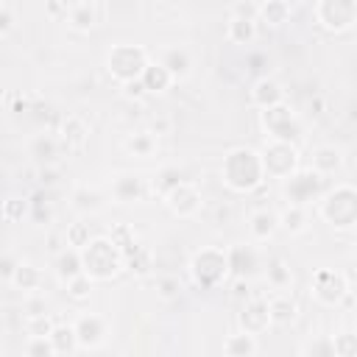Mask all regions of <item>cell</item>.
<instances>
[{
  "instance_id": "cell-25",
  "label": "cell",
  "mask_w": 357,
  "mask_h": 357,
  "mask_svg": "<svg viewBox=\"0 0 357 357\" xmlns=\"http://www.w3.org/2000/svg\"><path fill=\"white\" fill-rule=\"evenodd\" d=\"M156 148H159V137L153 131H148V128L134 131V134H128L123 139V151L128 156H134V159H151L156 153Z\"/></svg>"
},
{
  "instance_id": "cell-7",
  "label": "cell",
  "mask_w": 357,
  "mask_h": 357,
  "mask_svg": "<svg viewBox=\"0 0 357 357\" xmlns=\"http://www.w3.org/2000/svg\"><path fill=\"white\" fill-rule=\"evenodd\" d=\"M262 165H265V178L284 181L301 167V153L296 142L284 139H265L262 145Z\"/></svg>"
},
{
  "instance_id": "cell-1",
  "label": "cell",
  "mask_w": 357,
  "mask_h": 357,
  "mask_svg": "<svg viewBox=\"0 0 357 357\" xmlns=\"http://www.w3.org/2000/svg\"><path fill=\"white\" fill-rule=\"evenodd\" d=\"M220 181L229 192L234 195H248L262 187L265 181V165H262V151L251 145H237L226 151L220 162Z\"/></svg>"
},
{
  "instance_id": "cell-9",
  "label": "cell",
  "mask_w": 357,
  "mask_h": 357,
  "mask_svg": "<svg viewBox=\"0 0 357 357\" xmlns=\"http://www.w3.org/2000/svg\"><path fill=\"white\" fill-rule=\"evenodd\" d=\"M312 17L326 33H346L357 25V0H315Z\"/></svg>"
},
{
  "instance_id": "cell-50",
  "label": "cell",
  "mask_w": 357,
  "mask_h": 357,
  "mask_svg": "<svg viewBox=\"0 0 357 357\" xmlns=\"http://www.w3.org/2000/svg\"><path fill=\"white\" fill-rule=\"evenodd\" d=\"M170 117H165V114H156V117H151V123H148V131H153L156 137H165V134H170Z\"/></svg>"
},
{
  "instance_id": "cell-54",
  "label": "cell",
  "mask_w": 357,
  "mask_h": 357,
  "mask_svg": "<svg viewBox=\"0 0 357 357\" xmlns=\"http://www.w3.org/2000/svg\"><path fill=\"white\" fill-rule=\"evenodd\" d=\"M47 11H50V14H59V11H61V6H59L56 0H50V6H47Z\"/></svg>"
},
{
  "instance_id": "cell-4",
  "label": "cell",
  "mask_w": 357,
  "mask_h": 357,
  "mask_svg": "<svg viewBox=\"0 0 357 357\" xmlns=\"http://www.w3.org/2000/svg\"><path fill=\"white\" fill-rule=\"evenodd\" d=\"M187 268H190L192 284L201 287V290H215V287H220L231 276L229 251L226 248H218V245H206V248L195 251Z\"/></svg>"
},
{
  "instance_id": "cell-5",
  "label": "cell",
  "mask_w": 357,
  "mask_h": 357,
  "mask_svg": "<svg viewBox=\"0 0 357 357\" xmlns=\"http://www.w3.org/2000/svg\"><path fill=\"white\" fill-rule=\"evenodd\" d=\"M148 64H151V53L142 45L120 42V45H112L106 53V73L112 75L114 84H128L142 78Z\"/></svg>"
},
{
  "instance_id": "cell-29",
  "label": "cell",
  "mask_w": 357,
  "mask_h": 357,
  "mask_svg": "<svg viewBox=\"0 0 357 357\" xmlns=\"http://www.w3.org/2000/svg\"><path fill=\"white\" fill-rule=\"evenodd\" d=\"M142 84H145V92L148 95H162V92H167L173 84H176V78L167 73V67L156 59H151V64L145 67V73H142Z\"/></svg>"
},
{
  "instance_id": "cell-47",
  "label": "cell",
  "mask_w": 357,
  "mask_h": 357,
  "mask_svg": "<svg viewBox=\"0 0 357 357\" xmlns=\"http://www.w3.org/2000/svg\"><path fill=\"white\" fill-rule=\"evenodd\" d=\"M31 215H33V220H42V223H50V201H47V195L45 192H36L33 198H31Z\"/></svg>"
},
{
  "instance_id": "cell-19",
  "label": "cell",
  "mask_w": 357,
  "mask_h": 357,
  "mask_svg": "<svg viewBox=\"0 0 357 357\" xmlns=\"http://www.w3.org/2000/svg\"><path fill=\"white\" fill-rule=\"evenodd\" d=\"M346 159H343V151L337 145H318L312 148V156H310V167L318 170L324 178H332L343 170Z\"/></svg>"
},
{
  "instance_id": "cell-30",
  "label": "cell",
  "mask_w": 357,
  "mask_h": 357,
  "mask_svg": "<svg viewBox=\"0 0 357 357\" xmlns=\"http://www.w3.org/2000/svg\"><path fill=\"white\" fill-rule=\"evenodd\" d=\"M265 282L273 293H284L293 287V271L290 265L282 259V257H273L268 265H265Z\"/></svg>"
},
{
  "instance_id": "cell-27",
  "label": "cell",
  "mask_w": 357,
  "mask_h": 357,
  "mask_svg": "<svg viewBox=\"0 0 357 357\" xmlns=\"http://www.w3.org/2000/svg\"><path fill=\"white\" fill-rule=\"evenodd\" d=\"M42 282H45L42 268H36V265L28 262V259H20V265H17V271H14V276H11L8 284H14L22 296H28V293L42 290Z\"/></svg>"
},
{
  "instance_id": "cell-18",
  "label": "cell",
  "mask_w": 357,
  "mask_h": 357,
  "mask_svg": "<svg viewBox=\"0 0 357 357\" xmlns=\"http://www.w3.org/2000/svg\"><path fill=\"white\" fill-rule=\"evenodd\" d=\"M279 231V212L276 209H268V206H259L248 215V240L251 243H268L273 234Z\"/></svg>"
},
{
  "instance_id": "cell-11",
  "label": "cell",
  "mask_w": 357,
  "mask_h": 357,
  "mask_svg": "<svg viewBox=\"0 0 357 357\" xmlns=\"http://www.w3.org/2000/svg\"><path fill=\"white\" fill-rule=\"evenodd\" d=\"M165 206L176 215V218H181V220H190V218H195L198 212H201V206H204V198H201V190L190 181V178H184L181 184H176L165 198Z\"/></svg>"
},
{
  "instance_id": "cell-53",
  "label": "cell",
  "mask_w": 357,
  "mask_h": 357,
  "mask_svg": "<svg viewBox=\"0 0 357 357\" xmlns=\"http://www.w3.org/2000/svg\"><path fill=\"white\" fill-rule=\"evenodd\" d=\"M231 14H240V17H257V6H251V3L245 0V3H237V6L231 8Z\"/></svg>"
},
{
  "instance_id": "cell-17",
  "label": "cell",
  "mask_w": 357,
  "mask_h": 357,
  "mask_svg": "<svg viewBox=\"0 0 357 357\" xmlns=\"http://www.w3.org/2000/svg\"><path fill=\"white\" fill-rule=\"evenodd\" d=\"M59 139H61V148L67 153H84V148L89 142V126L84 123V117L67 114L59 126Z\"/></svg>"
},
{
  "instance_id": "cell-43",
  "label": "cell",
  "mask_w": 357,
  "mask_h": 357,
  "mask_svg": "<svg viewBox=\"0 0 357 357\" xmlns=\"http://www.w3.org/2000/svg\"><path fill=\"white\" fill-rule=\"evenodd\" d=\"M45 312H50V307H47V298L39 290L22 296V318H33V315H45Z\"/></svg>"
},
{
  "instance_id": "cell-48",
  "label": "cell",
  "mask_w": 357,
  "mask_h": 357,
  "mask_svg": "<svg viewBox=\"0 0 357 357\" xmlns=\"http://www.w3.org/2000/svg\"><path fill=\"white\" fill-rule=\"evenodd\" d=\"M120 92H123V98H128V100H139V98H145V95H148V92H145L142 78L128 81V84H120Z\"/></svg>"
},
{
  "instance_id": "cell-14",
  "label": "cell",
  "mask_w": 357,
  "mask_h": 357,
  "mask_svg": "<svg viewBox=\"0 0 357 357\" xmlns=\"http://www.w3.org/2000/svg\"><path fill=\"white\" fill-rule=\"evenodd\" d=\"M112 198L117 204H137L142 198L151 195V181L139 173H120L114 181H112Z\"/></svg>"
},
{
  "instance_id": "cell-41",
  "label": "cell",
  "mask_w": 357,
  "mask_h": 357,
  "mask_svg": "<svg viewBox=\"0 0 357 357\" xmlns=\"http://www.w3.org/2000/svg\"><path fill=\"white\" fill-rule=\"evenodd\" d=\"M298 354H312V357H335V343L332 335H318L315 340H310L307 346L298 349Z\"/></svg>"
},
{
  "instance_id": "cell-52",
  "label": "cell",
  "mask_w": 357,
  "mask_h": 357,
  "mask_svg": "<svg viewBox=\"0 0 357 357\" xmlns=\"http://www.w3.org/2000/svg\"><path fill=\"white\" fill-rule=\"evenodd\" d=\"M231 296H234L237 301H245V298L251 296V290H248V279L234 276V290H231Z\"/></svg>"
},
{
  "instance_id": "cell-39",
  "label": "cell",
  "mask_w": 357,
  "mask_h": 357,
  "mask_svg": "<svg viewBox=\"0 0 357 357\" xmlns=\"http://www.w3.org/2000/svg\"><path fill=\"white\" fill-rule=\"evenodd\" d=\"M31 212V201L28 198H17V195H8L3 201V220L6 223H20L22 215Z\"/></svg>"
},
{
  "instance_id": "cell-20",
  "label": "cell",
  "mask_w": 357,
  "mask_h": 357,
  "mask_svg": "<svg viewBox=\"0 0 357 357\" xmlns=\"http://www.w3.org/2000/svg\"><path fill=\"white\" fill-rule=\"evenodd\" d=\"M310 229V206H301V204H284L279 209V231L290 234V237H298Z\"/></svg>"
},
{
  "instance_id": "cell-33",
  "label": "cell",
  "mask_w": 357,
  "mask_h": 357,
  "mask_svg": "<svg viewBox=\"0 0 357 357\" xmlns=\"http://www.w3.org/2000/svg\"><path fill=\"white\" fill-rule=\"evenodd\" d=\"M187 176L176 167V165H165L153 178H151V195H159V198H165L176 184H181Z\"/></svg>"
},
{
  "instance_id": "cell-49",
  "label": "cell",
  "mask_w": 357,
  "mask_h": 357,
  "mask_svg": "<svg viewBox=\"0 0 357 357\" xmlns=\"http://www.w3.org/2000/svg\"><path fill=\"white\" fill-rule=\"evenodd\" d=\"M17 265H20V259H17L11 251H6V254H3V259H0V276H3L6 282H11V276H14Z\"/></svg>"
},
{
  "instance_id": "cell-38",
  "label": "cell",
  "mask_w": 357,
  "mask_h": 357,
  "mask_svg": "<svg viewBox=\"0 0 357 357\" xmlns=\"http://www.w3.org/2000/svg\"><path fill=\"white\" fill-rule=\"evenodd\" d=\"M92 237H95V234H92L89 223H86V220H75V223H70V226H67V231H64V245L84 248V245H89V240H92Z\"/></svg>"
},
{
  "instance_id": "cell-40",
  "label": "cell",
  "mask_w": 357,
  "mask_h": 357,
  "mask_svg": "<svg viewBox=\"0 0 357 357\" xmlns=\"http://www.w3.org/2000/svg\"><path fill=\"white\" fill-rule=\"evenodd\" d=\"M126 268L137 276H148L151 273V251L145 245H137L128 257H126Z\"/></svg>"
},
{
  "instance_id": "cell-44",
  "label": "cell",
  "mask_w": 357,
  "mask_h": 357,
  "mask_svg": "<svg viewBox=\"0 0 357 357\" xmlns=\"http://www.w3.org/2000/svg\"><path fill=\"white\" fill-rule=\"evenodd\" d=\"M22 354H28V357H53L56 346H53L50 337H28L25 346H22Z\"/></svg>"
},
{
  "instance_id": "cell-37",
  "label": "cell",
  "mask_w": 357,
  "mask_h": 357,
  "mask_svg": "<svg viewBox=\"0 0 357 357\" xmlns=\"http://www.w3.org/2000/svg\"><path fill=\"white\" fill-rule=\"evenodd\" d=\"M22 329L28 337H50L56 329V318L50 312L45 315H33V318H22Z\"/></svg>"
},
{
  "instance_id": "cell-10",
  "label": "cell",
  "mask_w": 357,
  "mask_h": 357,
  "mask_svg": "<svg viewBox=\"0 0 357 357\" xmlns=\"http://www.w3.org/2000/svg\"><path fill=\"white\" fill-rule=\"evenodd\" d=\"M310 296L321 307H340L349 296V276L335 268H318L310 276Z\"/></svg>"
},
{
  "instance_id": "cell-24",
  "label": "cell",
  "mask_w": 357,
  "mask_h": 357,
  "mask_svg": "<svg viewBox=\"0 0 357 357\" xmlns=\"http://www.w3.org/2000/svg\"><path fill=\"white\" fill-rule=\"evenodd\" d=\"M159 61L167 67V73L176 78V84L184 81L192 73V56H190L187 47H165L159 53Z\"/></svg>"
},
{
  "instance_id": "cell-16",
  "label": "cell",
  "mask_w": 357,
  "mask_h": 357,
  "mask_svg": "<svg viewBox=\"0 0 357 357\" xmlns=\"http://www.w3.org/2000/svg\"><path fill=\"white\" fill-rule=\"evenodd\" d=\"M248 100H251L254 109L262 112V109H271V106L284 103V100H287V92H284V86H282L276 78L262 75V78H257V81L251 84V89H248Z\"/></svg>"
},
{
  "instance_id": "cell-23",
  "label": "cell",
  "mask_w": 357,
  "mask_h": 357,
  "mask_svg": "<svg viewBox=\"0 0 357 357\" xmlns=\"http://www.w3.org/2000/svg\"><path fill=\"white\" fill-rule=\"evenodd\" d=\"M268 310H271L273 326H290V324H296V318H298V304H296V298L290 296V290L273 293V296L268 298Z\"/></svg>"
},
{
  "instance_id": "cell-34",
  "label": "cell",
  "mask_w": 357,
  "mask_h": 357,
  "mask_svg": "<svg viewBox=\"0 0 357 357\" xmlns=\"http://www.w3.org/2000/svg\"><path fill=\"white\" fill-rule=\"evenodd\" d=\"M50 340L56 346V354H75V351H81L78 349V335H75L73 324H56Z\"/></svg>"
},
{
  "instance_id": "cell-13",
  "label": "cell",
  "mask_w": 357,
  "mask_h": 357,
  "mask_svg": "<svg viewBox=\"0 0 357 357\" xmlns=\"http://www.w3.org/2000/svg\"><path fill=\"white\" fill-rule=\"evenodd\" d=\"M75 335H78V349L81 351H95L106 343V335H109V324L103 315L98 312H81L75 321Z\"/></svg>"
},
{
  "instance_id": "cell-15",
  "label": "cell",
  "mask_w": 357,
  "mask_h": 357,
  "mask_svg": "<svg viewBox=\"0 0 357 357\" xmlns=\"http://www.w3.org/2000/svg\"><path fill=\"white\" fill-rule=\"evenodd\" d=\"M229 251V268H231V276H240V279H251L257 271H259V248L257 243H234L226 248Z\"/></svg>"
},
{
  "instance_id": "cell-45",
  "label": "cell",
  "mask_w": 357,
  "mask_h": 357,
  "mask_svg": "<svg viewBox=\"0 0 357 357\" xmlns=\"http://www.w3.org/2000/svg\"><path fill=\"white\" fill-rule=\"evenodd\" d=\"M332 343H335V357H357V335L340 332L332 335Z\"/></svg>"
},
{
  "instance_id": "cell-12",
  "label": "cell",
  "mask_w": 357,
  "mask_h": 357,
  "mask_svg": "<svg viewBox=\"0 0 357 357\" xmlns=\"http://www.w3.org/2000/svg\"><path fill=\"white\" fill-rule=\"evenodd\" d=\"M237 324L243 332H251V335H265L273 321H271V310H268V298L262 296H248L237 312Z\"/></svg>"
},
{
  "instance_id": "cell-35",
  "label": "cell",
  "mask_w": 357,
  "mask_h": 357,
  "mask_svg": "<svg viewBox=\"0 0 357 357\" xmlns=\"http://www.w3.org/2000/svg\"><path fill=\"white\" fill-rule=\"evenodd\" d=\"M73 206H75L78 212H98V209L103 206V195H100L98 190L81 184V187L73 190Z\"/></svg>"
},
{
  "instance_id": "cell-46",
  "label": "cell",
  "mask_w": 357,
  "mask_h": 357,
  "mask_svg": "<svg viewBox=\"0 0 357 357\" xmlns=\"http://www.w3.org/2000/svg\"><path fill=\"white\" fill-rule=\"evenodd\" d=\"M178 293H181V282H178V276H159L156 279V296L159 298H165V301H173V298H178Z\"/></svg>"
},
{
  "instance_id": "cell-55",
  "label": "cell",
  "mask_w": 357,
  "mask_h": 357,
  "mask_svg": "<svg viewBox=\"0 0 357 357\" xmlns=\"http://www.w3.org/2000/svg\"><path fill=\"white\" fill-rule=\"evenodd\" d=\"M354 259H357V254H354Z\"/></svg>"
},
{
  "instance_id": "cell-42",
  "label": "cell",
  "mask_w": 357,
  "mask_h": 357,
  "mask_svg": "<svg viewBox=\"0 0 357 357\" xmlns=\"http://www.w3.org/2000/svg\"><path fill=\"white\" fill-rule=\"evenodd\" d=\"M109 237L123 248V254H126V257L139 245V243H137V237H134V231H131V226H126V223H117V226L109 231Z\"/></svg>"
},
{
  "instance_id": "cell-36",
  "label": "cell",
  "mask_w": 357,
  "mask_h": 357,
  "mask_svg": "<svg viewBox=\"0 0 357 357\" xmlns=\"http://www.w3.org/2000/svg\"><path fill=\"white\" fill-rule=\"evenodd\" d=\"M92 287H95V279L84 271V273H78V276H73L67 284H64V293H67V298H73V301H89V296H92Z\"/></svg>"
},
{
  "instance_id": "cell-3",
  "label": "cell",
  "mask_w": 357,
  "mask_h": 357,
  "mask_svg": "<svg viewBox=\"0 0 357 357\" xmlns=\"http://www.w3.org/2000/svg\"><path fill=\"white\" fill-rule=\"evenodd\" d=\"M81 257H84V271L95 282H112L126 268V254L109 234L92 237L89 245L81 248Z\"/></svg>"
},
{
  "instance_id": "cell-8",
  "label": "cell",
  "mask_w": 357,
  "mask_h": 357,
  "mask_svg": "<svg viewBox=\"0 0 357 357\" xmlns=\"http://www.w3.org/2000/svg\"><path fill=\"white\" fill-rule=\"evenodd\" d=\"M326 181H329V178H324L318 170H312V167H298L293 176H287V178L282 181V198H284L287 204L312 206V204L324 195Z\"/></svg>"
},
{
  "instance_id": "cell-28",
  "label": "cell",
  "mask_w": 357,
  "mask_h": 357,
  "mask_svg": "<svg viewBox=\"0 0 357 357\" xmlns=\"http://www.w3.org/2000/svg\"><path fill=\"white\" fill-rule=\"evenodd\" d=\"M290 14H293L290 0H262L257 6V20L268 28H282L284 22H290Z\"/></svg>"
},
{
  "instance_id": "cell-26",
  "label": "cell",
  "mask_w": 357,
  "mask_h": 357,
  "mask_svg": "<svg viewBox=\"0 0 357 357\" xmlns=\"http://www.w3.org/2000/svg\"><path fill=\"white\" fill-rule=\"evenodd\" d=\"M53 268H56V276H59V282H61V284H67L73 276L84 273V257H81V248L64 245V248L56 254Z\"/></svg>"
},
{
  "instance_id": "cell-31",
  "label": "cell",
  "mask_w": 357,
  "mask_h": 357,
  "mask_svg": "<svg viewBox=\"0 0 357 357\" xmlns=\"http://www.w3.org/2000/svg\"><path fill=\"white\" fill-rule=\"evenodd\" d=\"M59 148H61V139L59 137H50V134H36L33 139H31V148H28V153L33 156V162L36 165H53V159L59 156Z\"/></svg>"
},
{
  "instance_id": "cell-6",
  "label": "cell",
  "mask_w": 357,
  "mask_h": 357,
  "mask_svg": "<svg viewBox=\"0 0 357 357\" xmlns=\"http://www.w3.org/2000/svg\"><path fill=\"white\" fill-rule=\"evenodd\" d=\"M259 126L265 131V139H284V142H296V145H301V139H304V126L287 100L279 106L262 109Z\"/></svg>"
},
{
  "instance_id": "cell-22",
  "label": "cell",
  "mask_w": 357,
  "mask_h": 357,
  "mask_svg": "<svg viewBox=\"0 0 357 357\" xmlns=\"http://www.w3.org/2000/svg\"><path fill=\"white\" fill-rule=\"evenodd\" d=\"M223 33H226V42H231V45H251L257 39V33H259V20L257 17L231 14Z\"/></svg>"
},
{
  "instance_id": "cell-21",
  "label": "cell",
  "mask_w": 357,
  "mask_h": 357,
  "mask_svg": "<svg viewBox=\"0 0 357 357\" xmlns=\"http://www.w3.org/2000/svg\"><path fill=\"white\" fill-rule=\"evenodd\" d=\"M64 20L75 33H89L98 25V8L92 0H75V3H70Z\"/></svg>"
},
{
  "instance_id": "cell-51",
  "label": "cell",
  "mask_w": 357,
  "mask_h": 357,
  "mask_svg": "<svg viewBox=\"0 0 357 357\" xmlns=\"http://www.w3.org/2000/svg\"><path fill=\"white\" fill-rule=\"evenodd\" d=\"M11 28H14V14H11V6L3 3V8H0V36H8Z\"/></svg>"
},
{
  "instance_id": "cell-32",
  "label": "cell",
  "mask_w": 357,
  "mask_h": 357,
  "mask_svg": "<svg viewBox=\"0 0 357 357\" xmlns=\"http://www.w3.org/2000/svg\"><path fill=\"white\" fill-rule=\"evenodd\" d=\"M259 351V340H257V335H251V332H237V335H229L226 340H223V354L226 357H254Z\"/></svg>"
},
{
  "instance_id": "cell-2",
  "label": "cell",
  "mask_w": 357,
  "mask_h": 357,
  "mask_svg": "<svg viewBox=\"0 0 357 357\" xmlns=\"http://www.w3.org/2000/svg\"><path fill=\"white\" fill-rule=\"evenodd\" d=\"M315 218L326 223L332 231L357 229V187L346 181L326 187L324 195L315 201Z\"/></svg>"
}]
</instances>
